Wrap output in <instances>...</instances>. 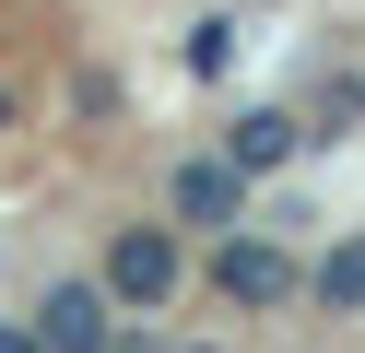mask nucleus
Here are the masks:
<instances>
[{
    "label": "nucleus",
    "instance_id": "obj_4",
    "mask_svg": "<svg viewBox=\"0 0 365 353\" xmlns=\"http://www.w3.org/2000/svg\"><path fill=\"white\" fill-rule=\"evenodd\" d=\"M247 212V165L236 153H189L177 165V224H236Z\"/></svg>",
    "mask_w": 365,
    "mask_h": 353
},
{
    "label": "nucleus",
    "instance_id": "obj_5",
    "mask_svg": "<svg viewBox=\"0 0 365 353\" xmlns=\"http://www.w3.org/2000/svg\"><path fill=\"white\" fill-rule=\"evenodd\" d=\"M294 141H318V130H294V106H247V118H236V130H224V153H236V165H247V177H271V165H283V153H294Z\"/></svg>",
    "mask_w": 365,
    "mask_h": 353
},
{
    "label": "nucleus",
    "instance_id": "obj_7",
    "mask_svg": "<svg viewBox=\"0 0 365 353\" xmlns=\"http://www.w3.org/2000/svg\"><path fill=\"white\" fill-rule=\"evenodd\" d=\"M0 353H48V342H36V329H12V318H0Z\"/></svg>",
    "mask_w": 365,
    "mask_h": 353
},
{
    "label": "nucleus",
    "instance_id": "obj_1",
    "mask_svg": "<svg viewBox=\"0 0 365 353\" xmlns=\"http://www.w3.org/2000/svg\"><path fill=\"white\" fill-rule=\"evenodd\" d=\"M212 295L224 306H294L307 271H294V247H271V235H224L212 247Z\"/></svg>",
    "mask_w": 365,
    "mask_h": 353
},
{
    "label": "nucleus",
    "instance_id": "obj_6",
    "mask_svg": "<svg viewBox=\"0 0 365 353\" xmlns=\"http://www.w3.org/2000/svg\"><path fill=\"white\" fill-rule=\"evenodd\" d=\"M307 306H330V318H365V235H341V247L307 271Z\"/></svg>",
    "mask_w": 365,
    "mask_h": 353
},
{
    "label": "nucleus",
    "instance_id": "obj_3",
    "mask_svg": "<svg viewBox=\"0 0 365 353\" xmlns=\"http://www.w3.org/2000/svg\"><path fill=\"white\" fill-rule=\"evenodd\" d=\"M106 318H118L106 282H59V295L36 306V342H48V353H106Z\"/></svg>",
    "mask_w": 365,
    "mask_h": 353
},
{
    "label": "nucleus",
    "instance_id": "obj_2",
    "mask_svg": "<svg viewBox=\"0 0 365 353\" xmlns=\"http://www.w3.org/2000/svg\"><path fill=\"white\" fill-rule=\"evenodd\" d=\"M106 295H118V306H165L177 295V235L165 224H130L118 247H106Z\"/></svg>",
    "mask_w": 365,
    "mask_h": 353
}]
</instances>
